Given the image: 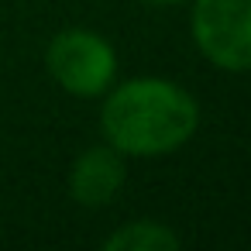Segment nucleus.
Returning a JSON list of instances; mask_svg holds the SVG:
<instances>
[{
    "label": "nucleus",
    "instance_id": "1",
    "mask_svg": "<svg viewBox=\"0 0 251 251\" xmlns=\"http://www.w3.org/2000/svg\"><path fill=\"white\" fill-rule=\"evenodd\" d=\"M200 127V103L189 90L162 76L127 79L107 90L100 131L110 148L134 158L169 155Z\"/></svg>",
    "mask_w": 251,
    "mask_h": 251
},
{
    "label": "nucleus",
    "instance_id": "2",
    "mask_svg": "<svg viewBox=\"0 0 251 251\" xmlns=\"http://www.w3.org/2000/svg\"><path fill=\"white\" fill-rule=\"evenodd\" d=\"M45 69L66 93L90 100V97H103L114 86L117 52L103 35L86 28H69L49 42Z\"/></svg>",
    "mask_w": 251,
    "mask_h": 251
},
{
    "label": "nucleus",
    "instance_id": "3",
    "mask_svg": "<svg viewBox=\"0 0 251 251\" xmlns=\"http://www.w3.org/2000/svg\"><path fill=\"white\" fill-rule=\"evenodd\" d=\"M193 42L227 73H251V0H193Z\"/></svg>",
    "mask_w": 251,
    "mask_h": 251
},
{
    "label": "nucleus",
    "instance_id": "4",
    "mask_svg": "<svg viewBox=\"0 0 251 251\" xmlns=\"http://www.w3.org/2000/svg\"><path fill=\"white\" fill-rule=\"evenodd\" d=\"M124 176H127L124 155L117 148H110V145H97V148H86L73 162V169H69V193H73V200L79 206L97 210V206H107L121 193Z\"/></svg>",
    "mask_w": 251,
    "mask_h": 251
},
{
    "label": "nucleus",
    "instance_id": "5",
    "mask_svg": "<svg viewBox=\"0 0 251 251\" xmlns=\"http://www.w3.org/2000/svg\"><path fill=\"white\" fill-rule=\"evenodd\" d=\"M182 237L158 220H131L103 237V251H172Z\"/></svg>",
    "mask_w": 251,
    "mask_h": 251
},
{
    "label": "nucleus",
    "instance_id": "6",
    "mask_svg": "<svg viewBox=\"0 0 251 251\" xmlns=\"http://www.w3.org/2000/svg\"><path fill=\"white\" fill-rule=\"evenodd\" d=\"M148 4H186V0H148Z\"/></svg>",
    "mask_w": 251,
    "mask_h": 251
}]
</instances>
